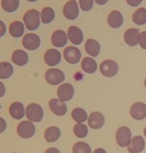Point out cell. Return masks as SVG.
Wrapping results in <instances>:
<instances>
[{
	"label": "cell",
	"instance_id": "9a60e30c",
	"mask_svg": "<svg viewBox=\"0 0 146 153\" xmlns=\"http://www.w3.org/2000/svg\"><path fill=\"white\" fill-rule=\"evenodd\" d=\"M89 125L93 129H99L104 124V116L99 111H93L89 116Z\"/></svg>",
	"mask_w": 146,
	"mask_h": 153
},
{
	"label": "cell",
	"instance_id": "7a4b0ae2",
	"mask_svg": "<svg viewBox=\"0 0 146 153\" xmlns=\"http://www.w3.org/2000/svg\"><path fill=\"white\" fill-rule=\"evenodd\" d=\"M26 116L31 122H40L43 119V108L38 103H30L26 108Z\"/></svg>",
	"mask_w": 146,
	"mask_h": 153
},
{
	"label": "cell",
	"instance_id": "ee69618b",
	"mask_svg": "<svg viewBox=\"0 0 146 153\" xmlns=\"http://www.w3.org/2000/svg\"><path fill=\"white\" fill-rule=\"evenodd\" d=\"M144 85H145V88H146V78H145V81H144Z\"/></svg>",
	"mask_w": 146,
	"mask_h": 153
},
{
	"label": "cell",
	"instance_id": "ac0fdd59",
	"mask_svg": "<svg viewBox=\"0 0 146 153\" xmlns=\"http://www.w3.org/2000/svg\"><path fill=\"white\" fill-rule=\"evenodd\" d=\"M68 38L74 45H80L84 40L83 31L77 26H71L68 30Z\"/></svg>",
	"mask_w": 146,
	"mask_h": 153
},
{
	"label": "cell",
	"instance_id": "277c9868",
	"mask_svg": "<svg viewBox=\"0 0 146 153\" xmlns=\"http://www.w3.org/2000/svg\"><path fill=\"white\" fill-rule=\"evenodd\" d=\"M115 139L120 147H126L131 142V131L127 126H121L116 130Z\"/></svg>",
	"mask_w": 146,
	"mask_h": 153
},
{
	"label": "cell",
	"instance_id": "7402d4cb",
	"mask_svg": "<svg viewBox=\"0 0 146 153\" xmlns=\"http://www.w3.org/2000/svg\"><path fill=\"white\" fill-rule=\"evenodd\" d=\"M84 49H86V52L90 55V56L97 57L100 52V45L96 40L89 39V40H87V42H86Z\"/></svg>",
	"mask_w": 146,
	"mask_h": 153
},
{
	"label": "cell",
	"instance_id": "44dd1931",
	"mask_svg": "<svg viewBox=\"0 0 146 153\" xmlns=\"http://www.w3.org/2000/svg\"><path fill=\"white\" fill-rule=\"evenodd\" d=\"M29 61L28 54L22 50H16L12 54V62H13L16 66L23 67L27 65Z\"/></svg>",
	"mask_w": 146,
	"mask_h": 153
},
{
	"label": "cell",
	"instance_id": "ffe728a7",
	"mask_svg": "<svg viewBox=\"0 0 146 153\" xmlns=\"http://www.w3.org/2000/svg\"><path fill=\"white\" fill-rule=\"evenodd\" d=\"M9 114L14 119H22L24 115H26V111L23 103L15 102L9 106Z\"/></svg>",
	"mask_w": 146,
	"mask_h": 153
},
{
	"label": "cell",
	"instance_id": "f1b7e54d",
	"mask_svg": "<svg viewBox=\"0 0 146 153\" xmlns=\"http://www.w3.org/2000/svg\"><path fill=\"white\" fill-rule=\"evenodd\" d=\"M132 21L137 25H144V24H146V9H137L132 15Z\"/></svg>",
	"mask_w": 146,
	"mask_h": 153
},
{
	"label": "cell",
	"instance_id": "b9f144b4",
	"mask_svg": "<svg viewBox=\"0 0 146 153\" xmlns=\"http://www.w3.org/2000/svg\"><path fill=\"white\" fill-rule=\"evenodd\" d=\"M27 1H29V2H36V1H38V0H27Z\"/></svg>",
	"mask_w": 146,
	"mask_h": 153
},
{
	"label": "cell",
	"instance_id": "8d00e7d4",
	"mask_svg": "<svg viewBox=\"0 0 146 153\" xmlns=\"http://www.w3.org/2000/svg\"><path fill=\"white\" fill-rule=\"evenodd\" d=\"M6 33V25L3 21L0 20V38L3 37Z\"/></svg>",
	"mask_w": 146,
	"mask_h": 153
},
{
	"label": "cell",
	"instance_id": "836d02e7",
	"mask_svg": "<svg viewBox=\"0 0 146 153\" xmlns=\"http://www.w3.org/2000/svg\"><path fill=\"white\" fill-rule=\"evenodd\" d=\"M139 45L142 49L146 50V31L140 33V39H139Z\"/></svg>",
	"mask_w": 146,
	"mask_h": 153
},
{
	"label": "cell",
	"instance_id": "7bdbcfd3",
	"mask_svg": "<svg viewBox=\"0 0 146 153\" xmlns=\"http://www.w3.org/2000/svg\"><path fill=\"white\" fill-rule=\"evenodd\" d=\"M143 133H144V135H145V138H146V127L144 128V130H143Z\"/></svg>",
	"mask_w": 146,
	"mask_h": 153
},
{
	"label": "cell",
	"instance_id": "cb8c5ba5",
	"mask_svg": "<svg viewBox=\"0 0 146 153\" xmlns=\"http://www.w3.org/2000/svg\"><path fill=\"white\" fill-rule=\"evenodd\" d=\"M82 70L87 74H93L97 70V64L93 58L86 57L82 61Z\"/></svg>",
	"mask_w": 146,
	"mask_h": 153
},
{
	"label": "cell",
	"instance_id": "d6a6232c",
	"mask_svg": "<svg viewBox=\"0 0 146 153\" xmlns=\"http://www.w3.org/2000/svg\"><path fill=\"white\" fill-rule=\"evenodd\" d=\"M80 7L83 11H90L93 7V0H80Z\"/></svg>",
	"mask_w": 146,
	"mask_h": 153
},
{
	"label": "cell",
	"instance_id": "4fadbf2b",
	"mask_svg": "<svg viewBox=\"0 0 146 153\" xmlns=\"http://www.w3.org/2000/svg\"><path fill=\"white\" fill-rule=\"evenodd\" d=\"M61 59H62V55L56 49H50L44 55L45 63L50 67L57 66L58 64H60Z\"/></svg>",
	"mask_w": 146,
	"mask_h": 153
},
{
	"label": "cell",
	"instance_id": "83f0119b",
	"mask_svg": "<svg viewBox=\"0 0 146 153\" xmlns=\"http://www.w3.org/2000/svg\"><path fill=\"white\" fill-rule=\"evenodd\" d=\"M55 19V11L51 7H45L41 12V21L44 24H50Z\"/></svg>",
	"mask_w": 146,
	"mask_h": 153
},
{
	"label": "cell",
	"instance_id": "603a6c76",
	"mask_svg": "<svg viewBox=\"0 0 146 153\" xmlns=\"http://www.w3.org/2000/svg\"><path fill=\"white\" fill-rule=\"evenodd\" d=\"M24 32H25V26H24V23L20 22V21H14L9 27V33L14 38L22 37Z\"/></svg>",
	"mask_w": 146,
	"mask_h": 153
},
{
	"label": "cell",
	"instance_id": "30bf717a",
	"mask_svg": "<svg viewBox=\"0 0 146 153\" xmlns=\"http://www.w3.org/2000/svg\"><path fill=\"white\" fill-rule=\"evenodd\" d=\"M41 40L40 37L33 33L26 34L23 38V46L24 48L29 51H35L40 47Z\"/></svg>",
	"mask_w": 146,
	"mask_h": 153
},
{
	"label": "cell",
	"instance_id": "60d3db41",
	"mask_svg": "<svg viewBox=\"0 0 146 153\" xmlns=\"http://www.w3.org/2000/svg\"><path fill=\"white\" fill-rule=\"evenodd\" d=\"M93 153H106V151L103 148H96Z\"/></svg>",
	"mask_w": 146,
	"mask_h": 153
},
{
	"label": "cell",
	"instance_id": "d4e9b609",
	"mask_svg": "<svg viewBox=\"0 0 146 153\" xmlns=\"http://www.w3.org/2000/svg\"><path fill=\"white\" fill-rule=\"evenodd\" d=\"M45 139L48 142H56L61 137V130L57 126H50L45 131Z\"/></svg>",
	"mask_w": 146,
	"mask_h": 153
},
{
	"label": "cell",
	"instance_id": "f35d334b",
	"mask_svg": "<svg viewBox=\"0 0 146 153\" xmlns=\"http://www.w3.org/2000/svg\"><path fill=\"white\" fill-rule=\"evenodd\" d=\"M45 153H61V151L59 150V149L52 147V148H49V149H47V150L45 151Z\"/></svg>",
	"mask_w": 146,
	"mask_h": 153
},
{
	"label": "cell",
	"instance_id": "8992f818",
	"mask_svg": "<svg viewBox=\"0 0 146 153\" xmlns=\"http://www.w3.org/2000/svg\"><path fill=\"white\" fill-rule=\"evenodd\" d=\"M45 79L50 85H57L65 81V74L59 69H49L45 74Z\"/></svg>",
	"mask_w": 146,
	"mask_h": 153
},
{
	"label": "cell",
	"instance_id": "d590c367",
	"mask_svg": "<svg viewBox=\"0 0 146 153\" xmlns=\"http://www.w3.org/2000/svg\"><path fill=\"white\" fill-rule=\"evenodd\" d=\"M6 127H7V123H6L5 119L0 117V133H3L6 130Z\"/></svg>",
	"mask_w": 146,
	"mask_h": 153
},
{
	"label": "cell",
	"instance_id": "2e32d148",
	"mask_svg": "<svg viewBox=\"0 0 146 153\" xmlns=\"http://www.w3.org/2000/svg\"><path fill=\"white\" fill-rule=\"evenodd\" d=\"M145 148V140L142 136H134L131 139L130 144L127 146L129 153H140Z\"/></svg>",
	"mask_w": 146,
	"mask_h": 153
},
{
	"label": "cell",
	"instance_id": "f6af8a7d",
	"mask_svg": "<svg viewBox=\"0 0 146 153\" xmlns=\"http://www.w3.org/2000/svg\"><path fill=\"white\" fill-rule=\"evenodd\" d=\"M0 108H1V105H0Z\"/></svg>",
	"mask_w": 146,
	"mask_h": 153
},
{
	"label": "cell",
	"instance_id": "4dcf8cb0",
	"mask_svg": "<svg viewBox=\"0 0 146 153\" xmlns=\"http://www.w3.org/2000/svg\"><path fill=\"white\" fill-rule=\"evenodd\" d=\"M89 133V128L84 123H77L74 126V134L79 138H84Z\"/></svg>",
	"mask_w": 146,
	"mask_h": 153
},
{
	"label": "cell",
	"instance_id": "74e56055",
	"mask_svg": "<svg viewBox=\"0 0 146 153\" xmlns=\"http://www.w3.org/2000/svg\"><path fill=\"white\" fill-rule=\"evenodd\" d=\"M5 93H6V88H5V85L3 84L2 82H0V97H3L5 96Z\"/></svg>",
	"mask_w": 146,
	"mask_h": 153
},
{
	"label": "cell",
	"instance_id": "6da1fadb",
	"mask_svg": "<svg viewBox=\"0 0 146 153\" xmlns=\"http://www.w3.org/2000/svg\"><path fill=\"white\" fill-rule=\"evenodd\" d=\"M23 21L24 25L29 31H34L39 28L41 24V13H39V11L35 10V9H31L25 13Z\"/></svg>",
	"mask_w": 146,
	"mask_h": 153
},
{
	"label": "cell",
	"instance_id": "5b68a950",
	"mask_svg": "<svg viewBox=\"0 0 146 153\" xmlns=\"http://www.w3.org/2000/svg\"><path fill=\"white\" fill-rule=\"evenodd\" d=\"M99 70L102 76L106 78H111V76H116L118 73V65L113 60H105L100 64Z\"/></svg>",
	"mask_w": 146,
	"mask_h": 153
},
{
	"label": "cell",
	"instance_id": "484cf974",
	"mask_svg": "<svg viewBox=\"0 0 146 153\" xmlns=\"http://www.w3.org/2000/svg\"><path fill=\"white\" fill-rule=\"evenodd\" d=\"M14 73V68L12 64L8 62H2L0 63V79H6L11 78Z\"/></svg>",
	"mask_w": 146,
	"mask_h": 153
},
{
	"label": "cell",
	"instance_id": "4316f807",
	"mask_svg": "<svg viewBox=\"0 0 146 153\" xmlns=\"http://www.w3.org/2000/svg\"><path fill=\"white\" fill-rule=\"evenodd\" d=\"M72 117L77 123H83L87 119H89L87 111H84V108H77L73 109Z\"/></svg>",
	"mask_w": 146,
	"mask_h": 153
},
{
	"label": "cell",
	"instance_id": "f546056e",
	"mask_svg": "<svg viewBox=\"0 0 146 153\" xmlns=\"http://www.w3.org/2000/svg\"><path fill=\"white\" fill-rule=\"evenodd\" d=\"M19 3V0H2L1 6L5 12L12 13V12H15L18 9Z\"/></svg>",
	"mask_w": 146,
	"mask_h": 153
},
{
	"label": "cell",
	"instance_id": "3957f363",
	"mask_svg": "<svg viewBox=\"0 0 146 153\" xmlns=\"http://www.w3.org/2000/svg\"><path fill=\"white\" fill-rule=\"evenodd\" d=\"M17 133H18V135L24 139L31 138V137L34 136V134L36 133V127L31 121L24 120L18 124Z\"/></svg>",
	"mask_w": 146,
	"mask_h": 153
},
{
	"label": "cell",
	"instance_id": "d6986e66",
	"mask_svg": "<svg viewBox=\"0 0 146 153\" xmlns=\"http://www.w3.org/2000/svg\"><path fill=\"white\" fill-rule=\"evenodd\" d=\"M107 23L109 27L113 29H117L122 26L123 24V16L118 10H113L109 13L107 17Z\"/></svg>",
	"mask_w": 146,
	"mask_h": 153
},
{
	"label": "cell",
	"instance_id": "7c38bea8",
	"mask_svg": "<svg viewBox=\"0 0 146 153\" xmlns=\"http://www.w3.org/2000/svg\"><path fill=\"white\" fill-rule=\"evenodd\" d=\"M49 106L53 114L59 116H63L68 111V106L65 103V102H62L61 100L53 99L49 102Z\"/></svg>",
	"mask_w": 146,
	"mask_h": 153
},
{
	"label": "cell",
	"instance_id": "5bb4252c",
	"mask_svg": "<svg viewBox=\"0 0 146 153\" xmlns=\"http://www.w3.org/2000/svg\"><path fill=\"white\" fill-rule=\"evenodd\" d=\"M139 39H140V32L138 29L130 28L124 33V42L130 47H134L139 44Z\"/></svg>",
	"mask_w": 146,
	"mask_h": 153
},
{
	"label": "cell",
	"instance_id": "ab89813d",
	"mask_svg": "<svg viewBox=\"0 0 146 153\" xmlns=\"http://www.w3.org/2000/svg\"><path fill=\"white\" fill-rule=\"evenodd\" d=\"M96 4H99V5H104L107 3L108 0H95Z\"/></svg>",
	"mask_w": 146,
	"mask_h": 153
},
{
	"label": "cell",
	"instance_id": "ba28073f",
	"mask_svg": "<svg viewBox=\"0 0 146 153\" xmlns=\"http://www.w3.org/2000/svg\"><path fill=\"white\" fill-rule=\"evenodd\" d=\"M57 94L59 97V100H61L62 102H69L74 97L75 88L71 84H63L58 88Z\"/></svg>",
	"mask_w": 146,
	"mask_h": 153
},
{
	"label": "cell",
	"instance_id": "52a82bcc",
	"mask_svg": "<svg viewBox=\"0 0 146 153\" xmlns=\"http://www.w3.org/2000/svg\"><path fill=\"white\" fill-rule=\"evenodd\" d=\"M63 13L68 20L77 19L80 14V8H79L78 2L76 0H70L67 2L63 8Z\"/></svg>",
	"mask_w": 146,
	"mask_h": 153
},
{
	"label": "cell",
	"instance_id": "9c48e42d",
	"mask_svg": "<svg viewBox=\"0 0 146 153\" xmlns=\"http://www.w3.org/2000/svg\"><path fill=\"white\" fill-rule=\"evenodd\" d=\"M64 58L69 64L75 65L80 62L82 58V53L77 47H67L64 51Z\"/></svg>",
	"mask_w": 146,
	"mask_h": 153
},
{
	"label": "cell",
	"instance_id": "8fae6325",
	"mask_svg": "<svg viewBox=\"0 0 146 153\" xmlns=\"http://www.w3.org/2000/svg\"><path fill=\"white\" fill-rule=\"evenodd\" d=\"M130 115L136 120H143L146 117V105L144 102H138L133 103L130 108Z\"/></svg>",
	"mask_w": 146,
	"mask_h": 153
},
{
	"label": "cell",
	"instance_id": "e0dca14e",
	"mask_svg": "<svg viewBox=\"0 0 146 153\" xmlns=\"http://www.w3.org/2000/svg\"><path fill=\"white\" fill-rule=\"evenodd\" d=\"M68 39V34H66V32H64L63 30H57L52 35L51 41L55 47L62 48L64 46H66Z\"/></svg>",
	"mask_w": 146,
	"mask_h": 153
},
{
	"label": "cell",
	"instance_id": "e575fe53",
	"mask_svg": "<svg viewBox=\"0 0 146 153\" xmlns=\"http://www.w3.org/2000/svg\"><path fill=\"white\" fill-rule=\"evenodd\" d=\"M143 0H126V3L131 7H137L138 5H140Z\"/></svg>",
	"mask_w": 146,
	"mask_h": 153
},
{
	"label": "cell",
	"instance_id": "1f68e13d",
	"mask_svg": "<svg viewBox=\"0 0 146 153\" xmlns=\"http://www.w3.org/2000/svg\"><path fill=\"white\" fill-rule=\"evenodd\" d=\"M73 153H92V148L86 142H77L73 147Z\"/></svg>",
	"mask_w": 146,
	"mask_h": 153
}]
</instances>
